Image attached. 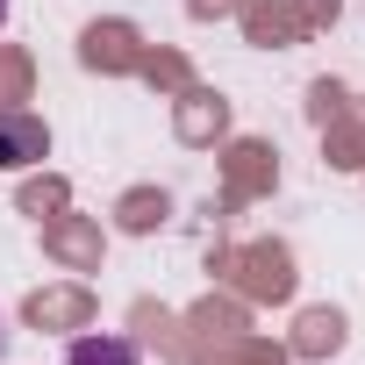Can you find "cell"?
Segmentation results:
<instances>
[{"mask_svg":"<svg viewBox=\"0 0 365 365\" xmlns=\"http://www.w3.org/2000/svg\"><path fill=\"white\" fill-rule=\"evenodd\" d=\"M65 365H143V358H136L129 336H79V344L65 351Z\"/></svg>","mask_w":365,"mask_h":365,"instance_id":"7a4b0ae2","label":"cell"},{"mask_svg":"<svg viewBox=\"0 0 365 365\" xmlns=\"http://www.w3.org/2000/svg\"><path fill=\"white\" fill-rule=\"evenodd\" d=\"M0 22H8V0H0Z\"/></svg>","mask_w":365,"mask_h":365,"instance_id":"3957f363","label":"cell"},{"mask_svg":"<svg viewBox=\"0 0 365 365\" xmlns=\"http://www.w3.org/2000/svg\"><path fill=\"white\" fill-rule=\"evenodd\" d=\"M43 150H51L43 115H29V108H0V172H22V165H36Z\"/></svg>","mask_w":365,"mask_h":365,"instance_id":"6da1fadb","label":"cell"}]
</instances>
